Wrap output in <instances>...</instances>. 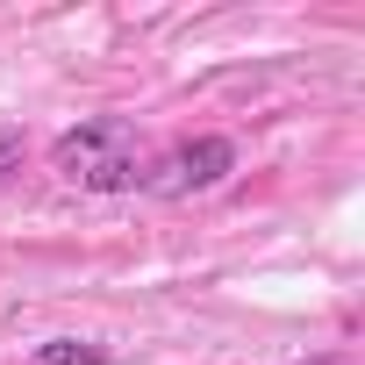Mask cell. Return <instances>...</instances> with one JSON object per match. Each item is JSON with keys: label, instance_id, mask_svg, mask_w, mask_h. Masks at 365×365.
Masks as SVG:
<instances>
[{"label": "cell", "instance_id": "1", "mask_svg": "<svg viewBox=\"0 0 365 365\" xmlns=\"http://www.w3.org/2000/svg\"><path fill=\"white\" fill-rule=\"evenodd\" d=\"M51 165H58V179H72V187H86V194H129V187H143V172H150L136 129L115 122V115L65 129L51 143Z\"/></svg>", "mask_w": 365, "mask_h": 365}, {"label": "cell", "instance_id": "2", "mask_svg": "<svg viewBox=\"0 0 365 365\" xmlns=\"http://www.w3.org/2000/svg\"><path fill=\"white\" fill-rule=\"evenodd\" d=\"M237 172V143L230 136H194V143H172L165 158H150L143 187L165 194V201H187V194H208Z\"/></svg>", "mask_w": 365, "mask_h": 365}, {"label": "cell", "instance_id": "3", "mask_svg": "<svg viewBox=\"0 0 365 365\" xmlns=\"http://www.w3.org/2000/svg\"><path fill=\"white\" fill-rule=\"evenodd\" d=\"M29 365H115L101 344H79V336H51V344H36V358Z\"/></svg>", "mask_w": 365, "mask_h": 365}, {"label": "cell", "instance_id": "4", "mask_svg": "<svg viewBox=\"0 0 365 365\" xmlns=\"http://www.w3.org/2000/svg\"><path fill=\"white\" fill-rule=\"evenodd\" d=\"M15 165H22V136H15V129H0V179H8Z\"/></svg>", "mask_w": 365, "mask_h": 365}]
</instances>
